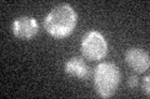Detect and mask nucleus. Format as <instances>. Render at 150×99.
I'll use <instances>...</instances> for the list:
<instances>
[{
  "mask_svg": "<svg viewBox=\"0 0 150 99\" xmlns=\"http://www.w3.org/2000/svg\"><path fill=\"white\" fill-rule=\"evenodd\" d=\"M78 24V14L69 4H59L44 19L46 32L54 39H65L73 34Z\"/></svg>",
  "mask_w": 150,
  "mask_h": 99,
  "instance_id": "obj_1",
  "label": "nucleus"
},
{
  "mask_svg": "<svg viewBox=\"0 0 150 99\" xmlns=\"http://www.w3.org/2000/svg\"><path fill=\"white\" fill-rule=\"evenodd\" d=\"M121 73L118 66L111 62L99 63L94 72V88L101 98H110L118 91Z\"/></svg>",
  "mask_w": 150,
  "mask_h": 99,
  "instance_id": "obj_2",
  "label": "nucleus"
},
{
  "mask_svg": "<svg viewBox=\"0 0 150 99\" xmlns=\"http://www.w3.org/2000/svg\"><path fill=\"white\" fill-rule=\"evenodd\" d=\"M80 51L85 60L101 61L108 55V42L99 31H88L81 39Z\"/></svg>",
  "mask_w": 150,
  "mask_h": 99,
  "instance_id": "obj_3",
  "label": "nucleus"
},
{
  "mask_svg": "<svg viewBox=\"0 0 150 99\" xmlns=\"http://www.w3.org/2000/svg\"><path fill=\"white\" fill-rule=\"evenodd\" d=\"M11 30L15 37L29 41L36 36L39 31V24L31 16H19L13 21Z\"/></svg>",
  "mask_w": 150,
  "mask_h": 99,
  "instance_id": "obj_4",
  "label": "nucleus"
},
{
  "mask_svg": "<svg viewBox=\"0 0 150 99\" xmlns=\"http://www.w3.org/2000/svg\"><path fill=\"white\" fill-rule=\"evenodd\" d=\"M125 62L137 73L146 72L150 67V58L146 51L139 47H130L125 52Z\"/></svg>",
  "mask_w": 150,
  "mask_h": 99,
  "instance_id": "obj_5",
  "label": "nucleus"
},
{
  "mask_svg": "<svg viewBox=\"0 0 150 99\" xmlns=\"http://www.w3.org/2000/svg\"><path fill=\"white\" fill-rule=\"evenodd\" d=\"M64 72L71 77H75L80 81H86L90 76V67L85 62L84 57L74 56L69 58L64 64Z\"/></svg>",
  "mask_w": 150,
  "mask_h": 99,
  "instance_id": "obj_6",
  "label": "nucleus"
},
{
  "mask_svg": "<svg viewBox=\"0 0 150 99\" xmlns=\"http://www.w3.org/2000/svg\"><path fill=\"white\" fill-rule=\"evenodd\" d=\"M142 91L145 94V97L149 98V96H150V77L149 76L143 78V81H142Z\"/></svg>",
  "mask_w": 150,
  "mask_h": 99,
  "instance_id": "obj_7",
  "label": "nucleus"
},
{
  "mask_svg": "<svg viewBox=\"0 0 150 99\" xmlns=\"http://www.w3.org/2000/svg\"><path fill=\"white\" fill-rule=\"evenodd\" d=\"M126 84H128V87L130 89H135L138 87V84H139V78L135 76V74H131V76H129Z\"/></svg>",
  "mask_w": 150,
  "mask_h": 99,
  "instance_id": "obj_8",
  "label": "nucleus"
}]
</instances>
